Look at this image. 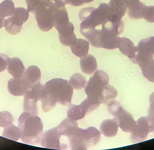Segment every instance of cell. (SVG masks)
Listing matches in <instances>:
<instances>
[{"label": "cell", "mask_w": 154, "mask_h": 150, "mask_svg": "<svg viewBox=\"0 0 154 150\" xmlns=\"http://www.w3.org/2000/svg\"><path fill=\"white\" fill-rule=\"evenodd\" d=\"M138 65L141 69L143 76L149 81L154 83V58L146 60Z\"/></svg>", "instance_id": "25"}, {"label": "cell", "mask_w": 154, "mask_h": 150, "mask_svg": "<svg viewBox=\"0 0 154 150\" xmlns=\"http://www.w3.org/2000/svg\"><path fill=\"white\" fill-rule=\"evenodd\" d=\"M22 77L31 86L40 82L41 72L40 70L36 65H31L25 70Z\"/></svg>", "instance_id": "18"}, {"label": "cell", "mask_w": 154, "mask_h": 150, "mask_svg": "<svg viewBox=\"0 0 154 150\" xmlns=\"http://www.w3.org/2000/svg\"><path fill=\"white\" fill-rule=\"evenodd\" d=\"M80 32L91 45L107 50L119 47L124 23L109 4L101 3L97 8H85L79 11Z\"/></svg>", "instance_id": "1"}, {"label": "cell", "mask_w": 154, "mask_h": 150, "mask_svg": "<svg viewBox=\"0 0 154 150\" xmlns=\"http://www.w3.org/2000/svg\"><path fill=\"white\" fill-rule=\"evenodd\" d=\"M54 27L58 32L59 39L62 45L70 47L74 44L77 38L74 33V26L69 21L65 6L61 7L58 11Z\"/></svg>", "instance_id": "5"}, {"label": "cell", "mask_w": 154, "mask_h": 150, "mask_svg": "<svg viewBox=\"0 0 154 150\" xmlns=\"http://www.w3.org/2000/svg\"><path fill=\"white\" fill-rule=\"evenodd\" d=\"M80 65L82 72L87 75L93 74L97 69V60L91 54H87L80 58Z\"/></svg>", "instance_id": "16"}, {"label": "cell", "mask_w": 154, "mask_h": 150, "mask_svg": "<svg viewBox=\"0 0 154 150\" xmlns=\"http://www.w3.org/2000/svg\"><path fill=\"white\" fill-rule=\"evenodd\" d=\"M18 124L23 142L30 145L38 144L44 127L41 119L25 111L19 118Z\"/></svg>", "instance_id": "4"}, {"label": "cell", "mask_w": 154, "mask_h": 150, "mask_svg": "<svg viewBox=\"0 0 154 150\" xmlns=\"http://www.w3.org/2000/svg\"><path fill=\"white\" fill-rule=\"evenodd\" d=\"M9 58L6 54L0 53V72H2L7 69Z\"/></svg>", "instance_id": "34"}, {"label": "cell", "mask_w": 154, "mask_h": 150, "mask_svg": "<svg viewBox=\"0 0 154 150\" xmlns=\"http://www.w3.org/2000/svg\"><path fill=\"white\" fill-rule=\"evenodd\" d=\"M118 94L117 90L113 86L108 84H106L103 88L101 95V104L106 105L113 99H115Z\"/></svg>", "instance_id": "22"}, {"label": "cell", "mask_w": 154, "mask_h": 150, "mask_svg": "<svg viewBox=\"0 0 154 150\" xmlns=\"http://www.w3.org/2000/svg\"><path fill=\"white\" fill-rule=\"evenodd\" d=\"M94 0H54V2L62 6H65L66 4L73 6H83L84 4L90 3L94 1Z\"/></svg>", "instance_id": "31"}, {"label": "cell", "mask_w": 154, "mask_h": 150, "mask_svg": "<svg viewBox=\"0 0 154 150\" xmlns=\"http://www.w3.org/2000/svg\"><path fill=\"white\" fill-rule=\"evenodd\" d=\"M119 49L124 56L129 58L131 60L134 58L137 52L136 46L132 41L127 38H121Z\"/></svg>", "instance_id": "17"}, {"label": "cell", "mask_w": 154, "mask_h": 150, "mask_svg": "<svg viewBox=\"0 0 154 150\" xmlns=\"http://www.w3.org/2000/svg\"><path fill=\"white\" fill-rule=\"evenodd\" d=\"M72 53L76 56L82 58L88 54L89 43L82 38H77L76 41L70 46Z\"/></svg>", "instance_id": "20"}, {"label": "cell", "mask_w": 154, "mask_h": 150, "mask_svg": "<svg viewBox=\"0 0 154 150\" xmlns=\"http://www.w3.org/2000/svg\"><path fill=\"white\" fill-rule=\"evenodd\" d=\"M122 108V105L116 100H112L108 104V110L109 113L114 117L119 110Z\"/></svg>", "instance_id": "32"}, {"label": "cell", "mask_w": 154, "mask_h": 150, "mask_svg": "<svg viewBox=\"0 0 154 150\" xmlns=\"http://www.w3.org/2000/svg\"><path fill=\"white\" fill-rule=\"evenodd\" d=\"M114 118L117 120L119 127L125 132L131 133L136 126V121L132 115L123 108L118 112Z\"/></svg>", "instance_id": "13"}, {"label": "cell", "mask_w": 154, "mask_h": 150, "mask_svg": "<svg viewBox=\"0 0 154 150\" xmlns=\"http://www.w3.org/2000/svg\"><path fill=\"white\" fill-rule=\"evenodd\" d=\"M32 87L22 76L19 78L12 77L8 84V92L15 96H25Z\"/></svg>", "instance_id": "12"}, {"label": "cell", "mask_w": 154, "mask_h": 150, "mask_svg": "<svg viewBox=\"0 0 154 150\" xmlns=\"http://www.w3.org/2000/svg\"><path fill=\"white\" fill-rule=\"evenodd\" d=\"M61 136L56 128L48 129L42 134L39 144L48 149L65 150L67 145L60 142Z\"/></svg>", "instance_id": "10"}, {"label": "cell", "mask_w": 154, "mask_h": 150, "mask_svg": "<svg viewBox=\"0 0 154 150\" xmlns=\"http://www.w3.org/2000/svg\"><path fill=\"white\" fill-rule=\"evenodd\" d=\"M62 6L53 2L34 14L41 31L47 32L52 29L57 13Z\"/></svg>", "instance_id": "7"}, {"label": "cell", "mask_w": 154, "mask_h": 150, "mask_svg": "<svg viewBox=\"0 0 154 150\" xmlns=\"http://www.w3.org/2000/svg\"><path fill=\"white\" fill-rule=\"evenodd\" d=\"M143 18L149 23H154V6H146Z\"/></svg>", "instance_id": "33"}, {"label": "cell", "mask_w": 154, "mask_h": 150, "mask_svg": "<svg viewBox=\"0 0 154 150\" xmlns=\"http://www.w3.org/2000/svg\"><path fill=\"white\" fill-rule=\"evenodd\" d=\"M14 120L13 116L10 112L8 111L0 112V127H4L13 124Z\"/></svg>", "instance_id": "30"}, {"label": "cell", "mask_w": 154, "mask_h": 150, "mask_svg": "<svg viewBox=\"0 0 154 150\" xmlns=\"http://www.w3.org/2000/svg\"><path fill=\"white\" fill-rule=\"evenodd\" d=\"M29 12L24 8H15L10 18L5 20L6 32L11 35H17L22 29V25L29 18Z\"/></svg>", "instance_id": "8"}, {"label": "cell", "mask_w": 154, "mask_h": 150, "mask_svg": "<svg viewBox=\"0 0 154 150\" xmlns=\"http://www.w3.org/2000/svg\"><path fill=\"white\" fill-rule=\"evenodd\" d=\"M15 8L12 0H5L0 4V14L4 18L11 16Z\"/></svg>", "instance_id": "28"}, {"label": "cell", "mask_w": 154, "mask_h": 150, "mask_svg": "<svg viewBox=\"0 0 154 150\" xmlns=\"http://www.w3.org/2000/svg\"><path fill=\"white\" fill-rule=\"evenodd\" d=\"M109 82L108 74L103 70H97L93 76L90 77L89 81H87L85 88L87 98L92 102L100 105L101 92L104 87Z\"/></svg>", "instance_id": "6"}, {"label": "cell", "mask_w": 154, "mask_h": 150, "mask_svg": "<svg viewBox=\"0 0 154 150\" xmlns=\"http://www.w3.org/2000/svg\"><path fill=\"white\" fill-rule=\"evenodd\" d=\"M136 122V126L131 133V140L134 143L145 141L150 132V126L147 117H141Z\"/></svg>", "instance_id": "11"}, {"label": "cell", "mask_w": 154, "mask_h": 150, "mask_svg": "<svg viewBox=\"0 0 154 150\" xmlns=\"http://www.w3.org/2000/svg\"><path fill=\"white\" fill-rule=\"evenodd\" d=\"M149 103L147 118L150 126V132H154V92L149 96Z\"/></svg>", "instance_id": "29"}, {"label": "cell", "mask_w": 154, "mask_h": 150, "mask_svg": "<svg viewBox=\"0 0 154 150\" xmlns=\"http://www.w3.org/2000/svg\"><path fill=\"white\" fill-rule=\"evenodd\" d=\"M146 6L142 2H137L127 8L128 14L131 19H142L143 12Z\"/></svg>", "instance_id": "23"}, {"label": "cell", "mask_w": 154, "mask_h": 150, "mask_svg": "<svg viewBox=\"0 0 154 150\" xmlns=\"http://www.w3.org/2000/svg\"><path fill=\"white\" fill-rule=\"evenodd\" d=\"M62 136H66L72 150H87L101 140V133L96 128H79L75 121L67 118L57 127Z\"/></svg>", "instance_id": "2"}, {"label": "cell", "mask_w": 154, "mask_h": 150, "mask_svg": "<svg viewBox=\"0 0 154 150\" xmlns=\"http://www.w3.org/2000/svg\"><path fill=\"white\" fill-rule=\"evenodd\" d=\"M44 87V84H41L40 82L32 86L24 96V111L38 115V110L37 103L41 99Z\"/></svg>", "instance_id": "9"}, {"label": "cell", "mask_w": 154, "mask_h": 150, "mask_svg": "<svg viewBox=\"0 0 154 150\" xmlns=\"http://www.w3.org/2000/svg\"><path fill=\"white\" fill-rule=\"evenodd\" d=\"M0 128H1V127H0Z\"/></svg>", "instance_id": "36"}, {"label": "cell", "mask_w": 154, "mask_h": 150, "mask_svg": "<svg viewBox=\"0 0 154 150\" xmlns=\"http://www.w3.org/2000/svg\"><path fill=\"white\" fill-rule=\"evenodd\" d=\"M5 20V18L0 14V29L4 26Z\"/></svg>", "instance_id": "35"}, {"label": "cell", "mask_w": 154, "mask_h": 150, "mask_svg": "<svg viewBox=\"0 0 154 150\" xmlns=\"http://www.w3.org/2000/svg\"><path fill=\"white\" fill-rule=\"evenodd\" d=\"M2 136L8 139L17 141L20 138V132L18 127L11 124L4 127Z\"/></svg>", "instance_id": "26"}, {"label": "cell", "mask_w": 154, "mask_h": 150, "mask_svg": "<svg viewBox=\"0 0 154 150\" xmlns=\"http://www.w3.org/2000/svg\"><path fill=\"white\" fill-rule=\"evenodd\" d=\"M87 114L86 109L82 103L79 105L71 104L67 112V118L75 121L82 119Z\"/></svg>", "instance_id": "21"}, {"label": "cell", "mask_w": 154, "mask_h": 150, "mask_svg": "<svg viewBox=\"0 0 154 150\" xmlns=\"http://www.w3.org/2000/svg\"><path fill=\"white\" fill-rule=\"evenodd\" d=\"M6 69L13 77L19 78L22 77L26 69L20 58L13 57L9 58Z\"/></svg>", "instance_id": "14"}, {"label": "cell", "mask_w": 154, "mask_h": 150, "mask_svg": "<svg viewBox=\"0 0 154 150\" xmlns=\"http://www.w3.org/2000/svg\"><path fill=\"white\" fill-rule=\"evenodd\" d=\"M118 122L116 119H106L102 122L100 125L101 134L107 137H113L116 135L118 130Z\"/></svg>", "instance_id": "15"}, {"label": "cell", "mask_w": 154, "mask_h": 150, "mask_svg": "<svg viewBox=\"0 0 154 150\" xmlns=\"http://www.w3.org/2000/svg\"><path fill=\"white\" fill-rule=\"evenodd\" d=\"M73 94V88L67 80L61 78L50 80L44 85L40 100L43 111L45 112H50L58 103L63 106H70Z\"/></svg>", "instance_id": "3"}, {"label": "cell", "mask_w": 154, "mask_h": 150, "mask_svg": "<svg viewBox=\"0 0 154 150\" xmlns=\"http://www.w3.org/2000/svg\"><path fill=\"white\" fill-rule=\"evenodd\" d=\"M139 0H110L108 4L114 12L123 17L127 11V8Z\"/></svg>", "instance_id": "19"}, {"label": "cell", "mask_w": 154, "mask_h": 150, "mask_svg": "<svg viewBox=\"0 0 154 150\" xmlns=\"http://www.w3.org/2000/svg\"><path fill=\"white\" fill-rule=\"evenodd\" d=\"M26 1L28 11L33 14L54 2V0H26Z\"/></svg>", "instance_id": "24"}, {"label": "cell", "mask_w": 154, "mask_h": 150, "mask_svg": "<svg viewBox=\"0 0 154 150\" xmlns=\"http://www.w3.org/2000/svg\"><path fill=\"white\" fill-rule=\"evenodd\" d=\"M69 84L73 89L80 90L85 88L87 81L82 74L77 73L73 74L68 81Z\"/></svg>", "instance_id": "27"}]
</instances>
